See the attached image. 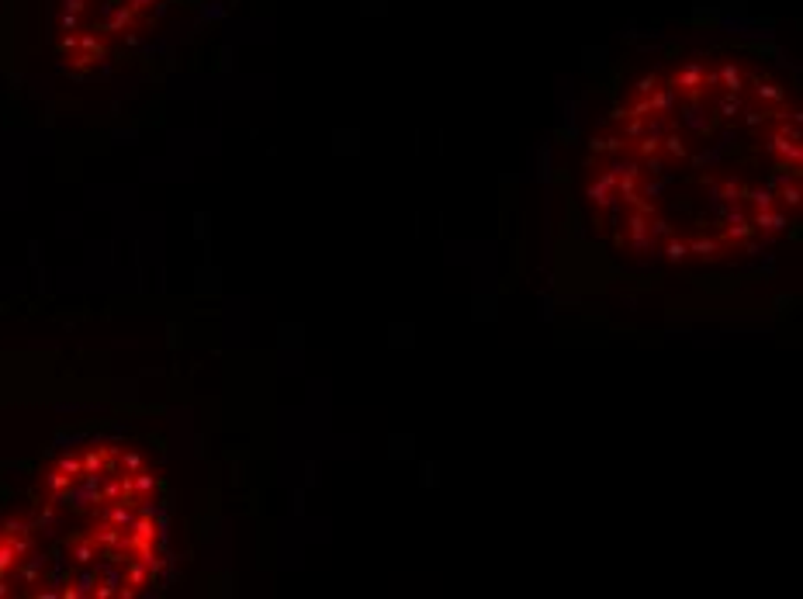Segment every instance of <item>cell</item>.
<instances>
[{
	"instance_id": "obj_1",
	"label": "cell",
	"mask_w": 803,
	"mask_h": 599,
	"mask_svg": "<svg viewBox=\"0 0 803 599\" xmlns=\"http://www.w3.org/2000/svg\"><path fill=\"white\" fill-rule=\"evenodd\" d=\"M803 118L783 70L748 49H682L606 107L582 204L630 264L717 271L776 250L800 218Z\"/></svg>"
}]
</instances>
